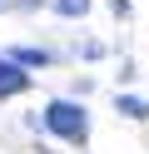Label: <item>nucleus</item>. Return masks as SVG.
<instances>
[{
  "label": "nucleus",
  "instance_id": "nucleus-1",
  "mask_svg": "<svg viewBox=\"0 0 149 154\" xmlns=\"http://www.w3.org/2000/svg\"><path fill=\"white\" fill-rule=\"evenodd\" d=\"M45 129L55 139H65V144H85L89 139V114L75 100H50L45 104Z\"/></svg>",
  "mask_w": 149,
  "mask_h": 154
},
{
  "label": "nucleus",
  "instance_id": "nucleus-2",
  "mask_svg": "<svg viewBox=\"0 0 149 154\" xmlns=\"http://www.w3.org/2000/svg\"><path fill=\"white\" fill-rule=\"evenodd\" d=\"M25 90H30V75L20 70V60L0 55V100H10V94H25Z\"/></svg>",
  "mask_w": 149,
  "mask_h": 154
},
{
  "label": "nucleus",
  "instance_id": "nucleus-3",
  "mask_svg": "<svg viewBox=\"0 0 149 154\" xmlns=\"http://www.w3.org/2000/svg\"><path fill=\"white\" fill-rule=\"evenodd\" d=\"M124 119H149V100H139V94H119V104H114Z\"/></svg>",
  "mask_w": 149,
  "mask_h": 154
},
{
  "label": "nucleus",
  "instance_id": "nucleus-4",
  "mask_svg": "<svg viewBox=\"0 0 149 154\" xmlns=\"http://www.w3.org/2000/svg\"><path fill=\"white\" fill-rule=\"evenodd\" d=\"M10 60H20V65H50L55 55H50V50H35V45H20V50H10Z\"/></svg>",
  "mask_w": 149,
  "mask_h": 154
},
{
  "label": "nucleus",
  "instance_id": "nucleus-5",
  "mask_svg": "<svg viewBox=\"0 0 149 154\" xmlns=\"http://www.w3.org/2000/svg\"><path fill=\"white\" fill-rule=\"evenodd\" d=\"M55 10L75 20V15H85V10H89V0H55Z\"/></svg>",
  "mask_w": 149,
  "mask_h": 154
},
{
  "label": "nucleus",
  "instance_id": "nucleus-6",
  "mask_svg": "<svg viewBox=\"0 0 149 154\" xmlns=\"http://www.w3.org/2000/svg\"><path fill=\"white\" fill-rule=\"evenodd\" d=\"M5 5H20V0H0V10H5Z\"/></svg>",
  "mask_w": 149,
  "mask_h": 154
}]
</instances>
